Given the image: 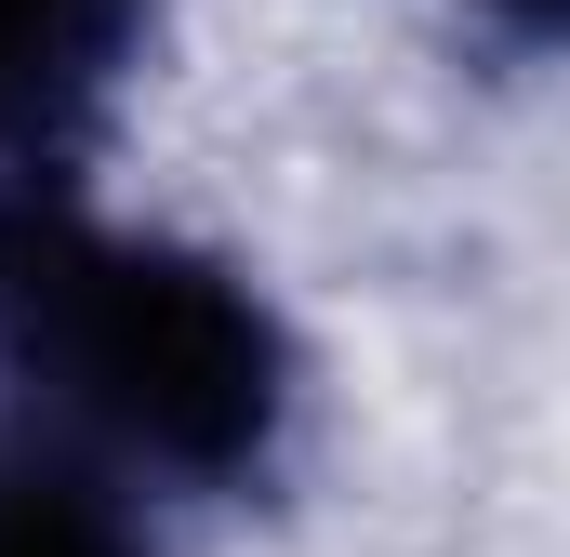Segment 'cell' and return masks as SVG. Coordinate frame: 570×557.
I'll use <instances>...</instances> for the list:
<instances>
[{
	"instance_id": "6da1fadb",
	"label": "cell",
	"mask_w": 570,
	"mask_h": 557,
	"mask_svg": "<svg viewBox=\"0 0 570 557\" xmlns=\"http://www.w3.org/2000/svg\"><path fill=\"white\" fill-rule=\"evenodd\" d=\"M0 372L53 412V438L186 491L279 478L305 412L292 319L253 292V266L94 213L67 173L0 186Z\"/></svg>"
},
{
	"instance_id": "7a4b0ae2",
	"label": "cell",
	"mask_w": 570,
	"mask_h": 557,
	"mask_svg": "<svg viewBox=\"0 0 570 557\" xmlns=\"http://www.w3.org/2000/svg\"><path fill=\"white\" fill-rule=\"evenodd\" d=\"M159 0H0V186L67 173V146L134 80Z\"/></svg>"
},
{
	"instance_id": "3957f363",
	"label": "cell",
	"mask_w": 570,
	"mask_h": 557,
	"mask_svg": "<svg viewBox=\"0 0 570 557\" xmlns=\"http://www.w3.org/2000/svg\"><path fill=\"white\" fill-rule=\"evenodd\" d=\"M0 557H173L80 438H0Z\"/></svg>"
},
{
	"instance_id": "277c9868",
	"label": "cell",
	"mask_w": 570,
	"mask_h": 557,
	"mask_svg": "<svg viewBox=\"0 0 570 557\" xmlns=\"http://www.w3.org/2000/svg\"><path fill=\"white\" fill-rule=\"evenodd\" d=\"M478 27H504V40H544V53H570V0H464Z\"/></svg>"
}]
</instances>
